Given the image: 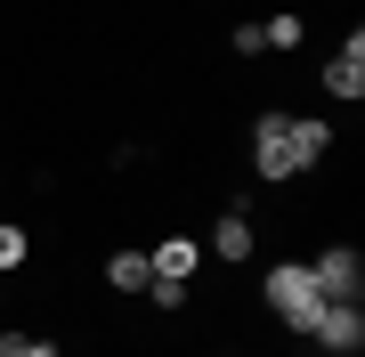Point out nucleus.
<instances>
[{
  "label": "nucleus",
  "instance_id": "1",
  "mask_svg": "<svg viewBox=\"0 0 365 357\" xmlns=\"http://www.w3.org/2000/svg\"><path fill=\"white\" fill-rule=\"evenodd\" d=\"M268 309L284 317V333H317V317H325V292H317L309 276V260H284V268H268Z\"/></svg>",
  "mask_w": 365,
  "mask_h": 357
},
{
  "label": "nucleus",
  "instance_id": "2",
  "mask_svg": "<svg viewBox=\"0 0 365 357\" xmlns=\"http://www.w3.org/2000/svg\"><path fill=\"white\" fill-rule=\"evenodd\" d=\"M284 122H292V114H260V122H252V179H268V187L300 179V171H292V146H284Z\"/></svg>",
  "mask_w": 365,
  "mask_h": 357
},
{
  "label": "nucleus",
  "instance_id": "3",
  "mask_svg": "<svg viewBox=\"0 0 365 357\" xmlns=\"http://www.w3.org/2000/svg\"><path fill=\"white\" fill-rule=\"evenodd\" d=\"M309 276L325 301H357V284H365V260H357V244H333V252H317L309 260Z\"/></svg>",
  "mask_w": 365,
  "mask_h": 357
},
{
  "label": "nucleus",
  "instance_id": "4",
  "mask_svg": "<svg viewBox=\"0 0 365 357\" xmlns=\"http://www.w3.org/2000/svg\"><path fill=\"white\" fill-rule=\"evenodd\" d=\"M309 341L333 349V357H357V349H365V309H357V301H325V317H317Z\"/></svg>",
  "mask_w": 365,
  "mask_h": 357
},
{
  "label": "nucleus",
  "instance_id": "5",
  "mask_svg": "<svg viewBox=\"0 0 365 357\" xmlns=\"http://www.w3.org/2000/svg\"><path fill=\"white\" fill-rule=\"evenodd\" d=\"M325 90L341 98V106H357V98H365V41H357V33L325 57Z\"/></svg>",
  "mask_w": 365,
  "mask_h": 357
},
{
  "label": "nucleus",
  "instance_id": "6",
  "mask_svg": "<svg viewBox=\"0 0 365 357\" xmlns=\"http://www.w3.org/2000/svg\"><path fill=\"white\" fill-rule=\"evenodd\" d=\"M284 146H292V171H317V162L333 155V130H325L317 114H292V122H284Z\"/></svg>",
  "mask_w": 365,
  "mask_h": 357
},
{
  "label": "nucleus",
  "instance_id": "7",
  "mask_svg": "<svg viewBox=\"0 0 365 357\" xmlns=\"http://www.w3.org/2000/svg\"><path fill=\"white\" fill-rule=\"evenodd\" d=\"M146 260H155V276H179V284H187V276H195V260H203V244H195V236H163Z\"/></svg>",
  "mask_w": 365,
  "mask_h": 357
},
{
  "label": "nucleus",
  "instance_id": "8",
  "mask_svg": "<svg viewBox=\"0 0 365 357\" xmlns=\"http://www.w3.org/2000/svg\"><path fill=\"white\" fill-rule=\"evenodd\" d=\"M106 284L114 292H146L155 284V260H146V252H114V260H106Z\"/></svg>",
  "mask_w": 365,
  "mask_h": 357
},
{
  "label": "nucleus",
  "instance_id": "9",
  "mask_svg": "<svg viewBox=\"0 0 365 357\" xmlns=\"http://www.w3.org/2000/svg\"><path fill=\"white\" fill-rule=\"evenodd\" d=\"M211 252H220V260H252V219L227 212L220 227H211Z\"/></svg>",
  "mask_w": 365,
  "mask_h": 357
},
{
  "label": "nucleus",
  "instance_id": "10",
  "mask_svg": "<svg viewBox=\"0 0 365 357\" xmlns=\"http://www.w3.org/2000/svg\"><path fill=\"white\" fill-rule=\"evenodd\" d=\"M260 41H268V49H292V41H300V16H292V9H284V16H268Z\"/></svg>",
  "mask_w": 365,
  "mask_h": 357
},
{
  "label": "nucleus",
  "instance_id": "11",
  "mask_svg": "<svg viewBox=\"0 0 365 357\" xmlns=\"http://www.w3.org/2000/svg\"><path fill=\"white\" fill-rule=\"evenodd\" d=\"M0 268H25V227L0 219Z\"/></svg>",
  "mask_w": 365,
  "mask_h": 357
},
{
  "label": "nucleus",
  "instance_id": "12",
  "mask_svg": "<svg viewBox=\"0 0 365 357\" xmlns=\"http://www.w3.org/2000/svg\"><path fill=\"white\" fill-rule=\"evenodd\" d=\"M146 292H155V309H187V284H179V276H155Z\"/></svg>",
  "mask_w": 365,
  "mask_h": 357
},
{
  "label": "nucleus",
  "instance_id": "13",
  "mask_svg": "<svg viewBox=\"0 0 365 357\" xmlns=\"http://www.w3.org/2000/svg\"><path fill=\"white\" fill-rule=\"evenodd\" d=\"M33 341H25V333H0V357H25Z\"/></svg>",
  "mask_w": 365,
  "mask_h": 357
},
{
  "label": "nucleus",
  "instance_id": "14",
  "mask_svg": "<svg viewBox=\"0 0 365 357\" xmlns=\"http://www.w3.org/2000/svg\"><path fill=\"white\" fill-rule=\"evenodd\" d=\"M25 357H57V349H49V341H33V349H25Z\"/></svg>",
  "mask_w": 365,
  "mask_h": 357
}]
</instances>
